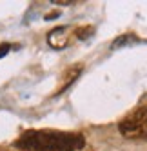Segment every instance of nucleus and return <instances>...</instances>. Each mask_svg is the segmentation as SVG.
<instances>
[{"mask_svg":"<svg viewBox=\"0 0 147 151\" xmlns=\"http://www.w3.org/2000/svg\"><path fill=\"white\" fill-rule=\"evenodd\" d=\"M16 146L29 151H80L83 147V137L78 133L27 131L16 142Z\"/></svg>","mask_w":147,"mask_h":151,"instance_id":"f257e3e1","label":"nucleus"},{"mask_svg":"<svg viewBox=\"0 0 147 151\" xmlns=\"http://www.w3.org/2000/svg\"><path fill=\"white\" fill-rule=\"evenodd\" d=\"M125 138H147V106H142L127 115L118 126Z\"/></svg>","mask_w":147,"mask_h":151,"instance_id":"f03ea898","label":"nucleus"},{"mask_svg":"<svg viewBox=\"0 0 147 151\" xmlns=\"http://www.w3.org/2000/svg\"><path fill=\"white\" fill-rule=\"evenodd\" d=\"M67 37H69L67 27H55L47 35V44L55 49H62V47L67 46Z\"/></svg>","mask_w":147,"mask_h":151,"instance_id":"7ed1b4c3","label":"nucleus"},{"mask_svg":"<svg viewBox=\"0 0 147 151\" xmlns=\"http://www.w3.org/2000/svg\"><path fill=\"white\" fill-rule=\"evenodd\" d=\"M82 71V68L78 66V68H73V69H69L66 75H64V77H66V80H64V84H62V88H60V91H64L66 88H67V86L73 82V80H76V77H78V73Z\"/></svg>","mask_w":147,"mask_h":151,"instance_id":"20e7f679","label":"nucleus"},{"mask_svg":"<svg viewBox=\"0 0 147 151\" xmlns=\"http://www.w3.org/2000/svg\"><path fill=\"white\" fill-rule=\"evenodd\" d=\"M91 35H93V27H91V26L82 27V29L76 31V37H78V38H87V37H91Z\"/></svg>","mask_w":147,"mask_h":151,"instance_id":"39448f33","label":"nucleus"},{"mask_svg":"<svg viewBox=\"0 0 147 151\" xmlns=\"http://www.w3.org/2000/svg\"><path fill=\"white\" fill-rule=\"evenodd\" d=\"M7 51H9V46H7V44H2V46H0V57L6 55Z\"/></svg>","mask_w":147,"mask_h":151,"instance_id":"423d86ee","label":"nucleus"}]
</instances>
